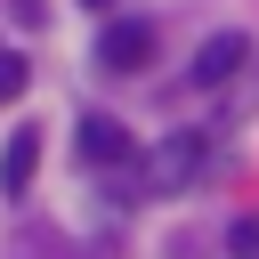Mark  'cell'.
<instances>
[{"label": "cell", "mask_w": 259, "mask_h": 259, "mask_svg": "<svg viewBox=\"0 0 259 259\" xmlns=\"http://www.w3.org/2000/svg\"><path fill=\"white\" fill-rule=\"evenodd\" d=\"M235 65H251V40H243V32H210V40L194 49V65H186V73H194L202 89H219Z\"/></svg>", "instance_id": "3"}, {"label": "cell", "mask_w": 259, "mask_h": 259, "mask_svg": "<svg viewBox=\"0 0 259 259\" xmlns=\"http://www.w3.org/2000/svg\"><path fill=\"white\" fill-rule=\"evenodd\" d=\"M81 154H89L97 170H113V162H130V130H121L113 113H81Z\"/></svg>", "instance_id": "4"}, {"label": "cell", "mask_w": 259, "mask_h": 259, "mask_svg": "<svg viewBox=\"0 0 259 259\" xmlns=\"http://www.w3.org/2000/svg\"><path fill=\"white\" fill-rule=\"evenodd\" d=\"M227 259H259V210H243L227 227Z\"/></svg>", "instance_id": "6"}, {"label": "cell", "mask_w": 259, "mask_h": 259, "mask_svg": "<svg viewBox=\"0 0 259 259\" xmlns=\"http://www.w3.org/2000/svg\"><path fill=\"white\" fill-rule=\"evenodd\" d=\"M24 81H32V65L16 49H0V97H24Z\"/></svg>", "instance_id": "7"}, {"label": "cell", "mask_w": 259, "mask_h": 259, "mask_svg": "<svg viewBox=\"0 0 259 259\" xmlns=\"http://www.w3.org/2000/svg\"><path fill=\"white\" fill-rule=\"evenodd\" d=\"M32 170H40V130H8V146H0V194H24Z\"/></svg>", "instance_id": "5"}, {"label": "cell", "mask_w": 259, "mask_h": 259, "mask_svg": "<svg viewBox=\"0 0 259 259\" xmlns=\"http://www.w3.org/2000/svg\"><path fill=\"white\" fill-rule=\"evenodd\" d=\"M202 162H210V146H202L194 130H170V138L146 154V194H178V186H186Z\"/></svg>", "instance_id": "2"}, {"label": "cell", "mask_w": 259, "mask_h": 259, "mask_svg": "<svg viewBox=\"0 0 259 259\" xmlns=\"http://www.w3.org/2000/svg\"><path fill=\"white\" fill-rule=\"evenodd\" d=\"M81 8H97V16H105V8H121V0H81Z\"/></svg>", "instance_id": "8"}, {"label": "cell", "mask_w": 259, "mask_h": 259, "mask_svg": "<svg viewBox=\"0 0 259 259\" xmlns=\"http://www.w3.org/2000/svg\"><path fill=\"white\" fill-rule=\"evenodd\" d=\"M97 65H105V73H146V65H154V24H146V16H113V8H105Z\"/></svg>", "instance_id": "1"}]
</instances>
